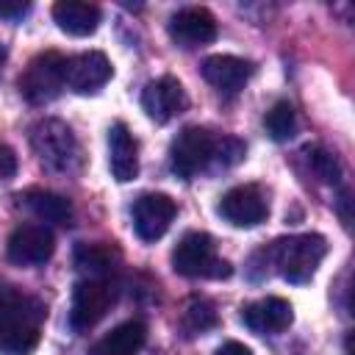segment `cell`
<instances>
[{
  "instance_id": "19",
  "label": "cell",
  "mask_w": 355,
  "mask_h": 355,
  "mask_svg": "<svg viewBox=\"0 0 355 355\" xmlns=\"http://www.w3.org/2000/svg\"><path fill=\"white\" fill-rule=\"evenodd\" d=\"M25 205L33 211V216L44 219V222H55V225H69L72 219V205L67 197L55 194V191H44V189H31L25 191Z\"/></svg>"
},
{
  "instance_id": "14",
  "label": "cell",
  "mask_w": 355,
  "mask_h": 355,
  "mask_svg": "<svg viewBox=\"0 0 355 355\" xmlns=\"http://www.w3.org/2000/svg\"><path fill=\"white\" fill-rule=\"evenodd\" d=\"M255 67L247 58L239 55H208L202 61V78L225 94H236L239 89H244V83L252 78Z\"/></svg>"
},
{
  "instance_id": "26",
  "label": "cell",
  "mask_w": 355,
  "mask_h": 355,
  "mask_svg": "<svg viewBox=\"0 0 355 355\" xmlns=\"http://www.w3.org/2000/svg\"><path fill=\"white\" fill-rule=\"evenodd\" d=\"M17 166H19L17 153L8 144L0 141V178H14L17 175Z\"/></svg>"
},
{
  "instance_id": "6",
  "label": "cell",
  "mask_w": 355,
  "mask_h": 355,
  "mask_svg": "<svg viewBox=\"0 0 355 355\" xmlns=\"http://www.w3.org/2000/svg\"><path fill=\"white\" fill-rule=\"evenodd\" d=\"M214 147H216V141L205 128H200V125L183 128L169 144L172 172L183 180H191L197 172H202L208 166V161L214 158Z\"/></svg>"
},
{
  "instance_id": "27",
  "label": "cell",
  "mask_w": 355,
  "mask_h": 355,
  "mask_svg": "<svg viewBox=\"0 0 355 355\" xmlns=\"http://www.w3.org/2000/svg\"><path fill=\"white\" fill-rule=\"evenodd\" d=\"M214 355H252V349L244 347L241 341H225Z\"/></svg>"
},
{
  "instance_id": "1",
  "label": "cell",
  "mask_w": 355,
  "mask_h": 355,
  "mask_svg": "<svg viewBox=\"0 0 355 355\" xmlns=\"http://www.w3.org/2000/svg\"><path fill=\"white\" fill-rule=\"evenodd\" d=\"M44 319L47 311L36 297L6 288L0 294V347L8 355H28L39 344Z\"/></svg>"
},
{
  "instance_id": "13",
  "label": "cell",
  "mask_w": 355,
  "mask_h": 355,
  "mask_svg": "<svg viewBox=\"0 0 355 355\" xmlns=\"http://www.w3.org/2000/svg\"><path fill=\"white\" fill-rule=\"evenodd\" d=\"M169 36L175 44L191 50V47H202L211 44L216 39V19L208 8L202 6H189L180 8L178 14H172L169 19Z\"/></svg>"
},
{
  "instance_id": "2",
  "label": "cell",
  "mask_w": 355,
  "mask_h": 355,
  "mask_svg": "<svg viewBox=\"0 0 355 355\" xmlns=\"http://www.w3.org/2000/svg\"><path fill=\"white\" fill-rule=\"evenodd\" d=\"M266 255L272 258V263L277 266L280 277L288 283H308L322 258L327 255V241L319 233H297V236H286L277 239Z\"/></svg>"
},
{
  "instance_id": "23",
  "label": "cell",
  "mask_w": 355,
  "mask_h": 355,
  "mask_svg": "<svg viewBox=\"0 0 355 355\" xmlns=\"http://www.w3.org/2000/svg\"><path fill=\"white\" fill-rule=\"evenodd\" d=\"M75 263L92 275H103L111 269V250L103 244H80L75 250Z\"/></svg>"
},
{
  "instance_id": "11",
  "label": "cell",
  "mask_w": 355,
  "mask_h": 355,
  "mask_svg": "<svg viewBox=\"0 0 355 355\" xmlns=\"http://www.w3.org/2000/svg\"><path fill=\"white\" fill-rule=\"evenodd\" d=\"M219 214L236 227H252L266 219L269 205H266L263 191L255 183H244V186H233L230 191H225V197L219 200Z\"/></svg>"
},
{
  "instance_id": "3",
  "label": "cell",
  "mask_w": 355,
  "mask_h": 355,
  "mask_svg": "<svg viewBox=\"0 0 355 355\" xmlns=\"http://www.w3.org/2000/svg\"><path fill=\"white\" fill-rule=\"evenodd\" d=\"M31 147L39 158V164L47 172H58V175H72L80 166V147L75 133L69 130L67 122L61 119H39L31 128Z\"/></svg>"
},
{
  "instance_id": "9",
  "label": "cell",
  "mask_w": 355,
  "mask_h": 355,
  "mask_svg": "<svg viewBox=\"0 0 355 355\" xmlns=\"http://www.w3.org/2000/svg\"><path fill=\"white\" fill-rule=\"evenodd\" d=\"M141 108H144V114L153 122L164 125V122L180 116L189 108V97H186V89L180 86L178 78L164 75V78H155V80H150L144 86V92H141Z\"/></svg>"
},
{
  "instance_id": "25",
  "label": "cell",
  "mask_w": 355,
  "mask_h": 355,
  "mask_svg": "<svg viewBox=\"0 0 355 355\" xmlns=\"http://www.w3.org/2000/svg\"><path fill=\"white\" fill-rule=\"evenodd\" d=\"M31 11V3L22 0H0V19H22Z\"/></svg>"
},
{
  "instance_id": "16",
  "label": "cell",
  "mask_w": 355,
  "mask_h": 355,
  "mask_svg": "<svg viewBox=\"0 0 355 355\" xmlns=\"http://www.w3.org/2000/svg\"><path fill=\"white\" fill-rule=\"evenodd\" d=\"M108 166L119 183H128L139 175V144L125 122H114L108 128Z\"/></svg>"
},
{
  "instance_id": "20",
  "label": "cell",
  "mask_w": 355,
  "mask_h": 355,
  "mask_svg": "<svg viewBox=\"0 0 355 355\" xmlns=\"http://www.w3.org/2000/svg\"><path fill=\"white\" fill-rule=\"evenodd\" d=\"M263 128H266V133H269L275 141H288V139H294V133H297V111H294V105H291L288 100H277V103L266 111Z\"/></svg>"
},
{
  "instance_id": "17",
  "label": "cell",
  "mask_w": 355,
  "mask_h": 355,
  "mask_svg": "<svg viewBox=\"0 0 355 355\" xmlns=\"http://www.w3.org/2000/svg\"><path fill=\"white\" fill-rule=\"evenodd\" d=\"M53 19L69 36H89L100 25V8L94 3L61 0V3L53 6Z\"/></svg>"
},
{
  "instance_id": "18",
  "label": "cell",
  "mask_w": 355,
  "mask_h": 355,
  "mask_svg": "<svg viewBox=\"0 0 355 355\" xmlns=\"http://www.w3.org/2000/svg\"><path fill=\"white\" fill-rule=\"evenodd\" d=\"M147 341V324L128 319L94 344V355H136Z\"/></svg>"
},
{
  "instance_id": "8",
  "label": "cell",
  "mask_w": 355,
  "mask_h": 355,
  "mask_svg": "<svg viewBox=\"0 0 355 355\" xmlns=\"http://www.w3.org/2000/svg\"><path fill=\"white\" fill-rule=\"evenodd\" d=\"M175 214H178V205L169 194H161V191L141 194L133 202V230L141 241H158L169 230Z\"/></svg>"
},
{
  "instance_id": "5",
  "label": "cell",
  "mask_w": 355,
  "mask_h": 355,
  "mask_svg": "<svg viewBox=\"0 0 355 355\" xmlns=\"http://www.w3.org/2000/svg\"><path fill=\"white\" fill-rule=\"evenodd\" d=\"M172 269L183 277H227L233 269L227 261L216 258L214 239L208 233L191 230L172 250Z\"/></svg>"
},
{
  "instance_id": "7",
  "label": "cell",
  "mask_w": 355,
  "mask_h": 355,
  "mask_svg": "<svg viewBox=\"0 0 355 355\" xmlns=\"http://www.w3.org/2000/svg\"><path fill=\"white\" fill-rule=\"evenodd\" d=\"M114 286L103 277H86L75 286L72 291V305H69V327L75 333L92 330L114 305Z\"/></svg>"
},
{
  "instance_id": "21",
  "label": "cell",
  "mask_w": 355,
  "mask_h": 355,
  "mask_svg": "<svg viewBox=\"0 0 355 355\" xmlns=\"http://www.w3.org/2000/svg\"><path fill=\"white\" fill-rule=\"evenodd\" d=\"M302 155H305L311 172L322 183H338L341 180V164H338V158L330 150H324L319 144H308V147H302Z\"/></svg>"
},
{
  "instance_id": "24",
  "label": "cell",
  "mask_w": 355,
  "mask_h": 355,
  "mask_svg": "<svg viewBox=\"0 0 355 355\" xmlns=\"http://www.w3.org/2000/svg\"><path fill=\"white\" fill-rule=\"evenodd\" d=\"M241 155H244V144L239 139H222V144L214 147V158H219L225 166L241 161Z\"/></svg>"
},
{
  "instance_id": "10",
  "label": "cell",
  "mask_w": 355,
  "mask_h": 355,
  "mask_svg": "<svg viewBox=\"0 0 355 355\" xmlns=\"http://www.w3.org/2000/svg\"><path fill=\"white\" fill-rule=\"evenodd\" d=\"M8 261L17 266H39L53 258L55 239L44 225H19L8 236Z\"/></svg>"
},
{
  "instance_id": "22",
  "label": "cell",
  "mask_w": 355,
  "mask_h": 355,
  "mask_svg": "<svg viewBox=\"0 0 355 355\" xmlns=\"http://www.w3.org/2000/svg\"><path fill=\"white\" fill-rule=\"evenodd\" d=\"M216 324V308L211 300L205 297H194L189 300L186 311H183V330L189 336H197V333H205Z\"/></svg>"
},
{
  "instance_id": "4",
  "label": "cell",
  "mask_w": 355,
  "mask_h": 355,
  "mask_svg": "<svg viewBox=\"0 0 355 355\" xmlns=\"http://www.w3.org/2000/svg\"><path fill=\"white\" fill-rule=\"evenodd\" d=\"M64 69H67V58L55 50H44L39 55H33L25 67V72L19 75V92L31 105H44L53 103L61 89H67L64 80Z\"/></svg>"
},
{
  "instance_id": "12",
  "label": "cell",
  "mask_w": 355,
  "mask_h": 355,
  "mask_svg": "<svg viewBox=\"0 0 355 355\" xmlns=\"http://www.w3.org/2000/svg\"><path fill=\"white\" fill-rule=\"evenodd\" d=\"M111 75H114V67H111L108 55L100 50H89V53L67 58V69H64L67 89H72L78 94L97 92L100 86H105L111 80Z\"/></svg>"
},
{
  "instance_id": "28",
  "label": "cell",
  "mask_w": 355,
  "mask_h": 355,
  "mask_svg": "<svg viewBox=\"0 0 355 355\" xmlns=\"http://www.w3.org/2000/svg\"><path fill=\"white\" fill-rule=\"evenodd\" d=\"M3 64H6V47H3V42H0V69H3Z\"/></svg>"
},
{
  "instance_id": "15",
  "label": "cell",
  "mask_w": 355,
  "mask_h": 355,
  "mask_svg": "<svg viewBox=\"0 0 355 355\" xmlns=\"http://www.w3.org/2000/svg\"><path fill=\"white\" fill-rule=\"evenodd\" d=\"M291 319H294L291 305L283 297H263V300H255L241 308V322L252 333H261V336L283 333L291 324Z\"/></svg>"
}]
</instances>
